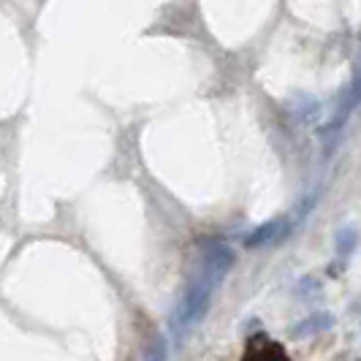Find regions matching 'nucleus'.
Masks as SVG:
<instances>
[{
    "instance_id": "nucleus-3",
    "label": "nucleus",
    "mask_w": 361,
    "mask_h": 361,
    "mask_svg": "<svg viewBox=\"0 0 361 361\" xmlns=\"http://www.w3.org/2000/svg\"><path fill=\"white\" fill-rule=\"evenodd\" d=\"M245 361H288L286 350L277 343H269V340H253L247 353H245Z\"/></svg>"
},
{
    "instance_id": "nucleus-2",
    "label": "nucleus",
    "mask_w": 361,
    "mask_h": 361,
    "mask_svg": "<svg viewBox=\"0 0 361 361\" xmlns=\"http://www.w3.org/2000/svg\"><path fill=\"white\" fill-rule=\"evenodd\" d=\"M290 234V223L288 217H271L267 223H261L255 231L245 236V247H264L271 242H283Z\"/></svg>"
},
{
    "instance_id": "nucleus-1",
    "label": "nucleus",
    "mask_w": 361,
    "mask_h": 361,
    "mask_svg": "<svg viewBox=\"0 0 361 361\" xmlns=\"http://www.w3.org/2000/svg\"><path fill=\"white\" fill-rule=\"evenodd\" d=\"M236 255L228 245L223 242H207L201 250V267L190 277V283L182 290L180 302L171 312V331L174 337L182 340L201 318L207 315V310L212 305V296L220 288V283L226 280V274L234 269Z\"/></svg>"
},
{
    "instance_id": "nucleus-7",
    "label": "nucleus",
    "mask_w": 361,
    "mask_h": 361,
    "mask_svg": "<svg viewBox=\"0 0 361 361\" xmlns=\"http://www.w3.org/2000/svg\"><path fill=\"white\" fill-rule=\"evenodd\" d=\"M361 101V60H359V71H356V79H353V85H350V92H348V98H345V104H343V117L350 111V109L356 106ZM340 117V120H343Z\"/></svg>"
},
{
    "instance_id": "nucleus-6",
    "label": "nucleus",
    "mask_w": 361,
    "mask_h": 361,
    "mask_svg": "<svg viewBox=\"0 0 361 361\" xmlns=\"http://www.w3.org/2000/svg\"><path fill=\"white\" fill-rule=\"evenodd\" d=\"M145 361H169V345H166V337H155L152 343L147 345Z\"/></svg>"
},
{
    "instance_id": "nucleus-4",
    "label": "nucleus",
    "mask_w": 361,
    "mask_h": 361,
    "mask_svg": "<svg viewBox=\"0 0 361 361\" xmlns=\"http://www.w3.org/2000/svg\"><path fill=\"white\" fill-rule=\"evenodd\" d=\"M334 324V318L329 315V312H315V315H310L305 318L302 324H296L290 329V334L293 337H312V334H321V331H329Z\"/></svg>"
},
{
    "instance_id": "nucleus-5",
    "label": "nucleus",
    "mask_w": 361,
    "mask_h": 361,
    "mask_svg": "<svg viewBox=\"0 0 361 361\" xmlns=\"http://www.w3.org/2000/svg\"><path fill=\"white\" fill-rule=\"evenodd\" d=\"M356 247H359V234H356L353 228H340V231L334 234V250H337V258L348 261Z\"/></svg>"
}]
</instances>
